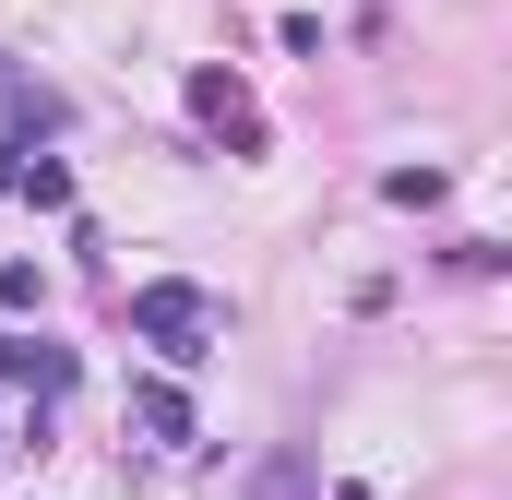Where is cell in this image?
Wrapping results in <instances>:
<instances>
[{
  "mask_svg": "<svg viewBox=\"0 0 512 500\" xmlns=\"http://www.w3.org/2000/svg\"><path fill=\"white\" fill-rule=\"evenodd\" d=\"M298 489H310V465L286 453V465H262V489H251V500H298Z\"/></svg>",
  "mask_w": 512,
  "mask_h": 500,
  "instance_id": "277c9868",
  "label": "cell"
},
{
  "mask_svg": "<svg viewBox=\"0 0 512 500\" xmlns=\"http://www.w3.org/2000/svg\"><path fill=\"white\" fill-rule=\"evenodd\" d=\"M131 417H143L155 441H191V405H179V381H143V393H131Z\"/></svg>",
  "mask_w": 512,
  "mask_h": 500,
  "instance_id": "7a4b0ae2",
  "label": "cell"
},
{
  "mask_svg": "<svg viewBox=\"0 0 512 500\" xmlns=\"http://www.w3.org/2000/svg\"><path fill=\"white\" fill-rule=\"evenodd\" d=\"M191 108H203V120H227V131H251V108H239V84H227V72H191Z\"/></svg>",
  "mask_w": 512,
  "mask_h": 500,
  "instance_id": "3957f363",
  "label": "cell"
},
{
  "mask_svg": "<svg viewBox=\"0 0 512 500\" xmlns=\"http://www.w3.org/2000/svg\"><path fill=\"white\" fill-rule=\"evenodd\" d=\"M131 334L167 358V370H191V358H215V334H227V310L203 298V286H131Z\"/></svg>",
  "mask_w": 512,
  "mask_h": 500,
  "instance_id": "6da1fadb",
  "label": "cell"
},
{
  "mask_svg": "<svg viewBox=\"0 0 512 500\" xmlns=\"http://www.w3.org/2000/svg\"><path fill=\"white\" fill-rule=\"evenodd\" d=\"M334 500H370V489H358V477H346V489H334Z\"/></svg>",
  "mask_w": 512,
  "mask_h": 500,
  "instance_id": "5b68a950",
  "label": "cell"
}]
</instances>
